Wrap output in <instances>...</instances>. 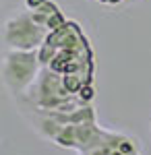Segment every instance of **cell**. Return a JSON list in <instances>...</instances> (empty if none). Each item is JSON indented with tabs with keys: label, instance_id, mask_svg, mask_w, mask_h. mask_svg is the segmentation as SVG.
I'll list each match as a JSON object with an SVG mask.
<instances>
[{
	"label": "cell",
	"instance_id": "obj_1",
	"mask_svg": "<svg viewBox=\"0 0 151 155\" xmlns=\"http://www.w3.org/2000/svg\"><path fill=\"white\" fill-rule=\"evenodd\" d=\"M44 2H46V0H27V6L35 11V8H39V6H42Z\"/></svg>",
	"mask_w": 151,
	"mask_h": 155
},
{
	"label": "cell",
	"instance_id": "obj_3",
	"mask_svg": "<svg viewBox=\"0 0 151 155\" xmlns=\"http://www.w3.org/2000/svg\"><path fill=\"white\" fill-rule=\"evenodd\" d=\"M102 2H108V0H102Z\"/></svg>",
	"mask_w": 151,
	"mask_h": 155
},
{
	"label": "cell",
	"instance_id": "obj_2",
	"mask_svg": "<svg viewBox=\"0 0 151 155\" xmlns=\"http://www.w3.org/2000/svg\"><path fill=\"white\" fill-rule=\"evenodd\" d=\"M108 2H120V0H108Z\"/></svg>",
	"mask_w": 151,
	"mask_h": 155
}]
</instances>
